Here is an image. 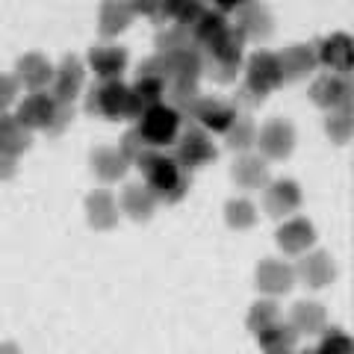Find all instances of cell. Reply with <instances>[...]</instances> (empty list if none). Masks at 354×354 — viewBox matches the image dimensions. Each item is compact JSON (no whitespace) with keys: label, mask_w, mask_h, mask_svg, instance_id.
<instances>
[{"label":"cell","mask_w":354,"mask_h":354,"mask_svg":"<svg viewBox=\"0 0 354 354\" xmlns=\"http://www.w3.org/2000/svg\"><path fill=\"white\" fill-rule=\"evenodd\" d=\"M236 118V109L230 106L225 97H198V104L192 109V124L201 127L204 133H225Z\"/></svg>","instance_id":"cell-10"},{"label":"cell","mask_w":354,"mask_h":354,"mask_svg":"<svg viewBox=\"0 0 354 354\" xmlns=\"http://www.w3.org/2000/svg\"><path fill=\"white\" fill-rule=\"evenodd\" d=\"M86 216L95 230H113L118 225V204H115L113 192L95 189L86 198Z\"/></svg>","instance_id":"cell-23"},{"label":"cell","mask_w":354,"mask_h":354,"mask_svg":"<svg viewBox=\"0 0 354 354\" xmlns=\"http://www.w3.org/2000/svg\"><path fill=\"white\" fill-rule=\"evenodd\" d=\"M118 151H121V157H124L127 160V165H136L142 157H145V153L148 151H153L151 145H148V142L145 139H142L139 136V130L136 127H133V130H127L124 133V139H121V145H118Z\"/></svg>","instance_id":"cell-38"},{"label":"cell","mask_w":354,"mask_h":354,"mask_svg":"<svg viewBox=\"0 0 354 354\" xmlns=\"http://www.w3.org/2000/svg\"><path fill=\"white\" fill-rule=\"evenodd\" d=\"M225 142L230 151H248L257 142V124H254L251 115H236L234 124L225 130Z\"/></svg>","instance_id":"cell-32"},{"label":"cell","mask_w":354,"mask_h":354,"mask_svg":"<svg viewBox=\"0 0 354 354\" xmlns=\"http://www.w3.org/2000/svg\"><path fill=\"white\" fill-rule=\"evenodd\" d=\"M254 145H260L263 160H286L295 148V127L286 118H272L260 127Z\"/></svg>","instance_id":"cell-7"},{"label":"cell","mask_w":354,"mask_h":354,"mask_svg":"<svg viewBox=\"0 0 354 354\" xmlns=\"http://www.w3.org/2000/svg\"><path fill=\"white\" fill-rule=\"evenodd\" d=\"M242 48H245V39L236 32V27L230 24L216 41H209L201 50L204 57V74L213 77L216 83H230L236 80V74L242 68Z\"/></svg>","instance_id":"cell-2"},{"label":"cell","mask_w":354,"mask_h":354,"mask_svg":"<svg viewBox=\"0 0 354 354\" xmlns=\"http://www.w3.org/2000/svg\"><path fill=\"white\" fill-rule=\"evenodd\" d=\"M316 62L325 65L330 74H339L346 77L351 71V62H354V44L346 32H330V36L319 39L316 44Z\"/></svg>","instance_id":"cell-8"},{"label":"cell","mask_w":354,"mask_h":354,"mask_svg":"<svg viewBox=\"0 0 354 354\" xmlns=\"http://www.w3.org/2000/svg\"><path fill=\"white\" fill-rule=\"evenodd\" d=\"M198 97H201L198 83H169V88H165V106H171L180 118H192Z\"/></svg>","instance_id":"cell-31"},{"label":"cell","mask_w":354,"mask_h":354,"mask_svg":"<svg viewBox=\"0 0 354 354\" xmlns=\"http://www.w3.org/2000/svg\"><path fill=\"white\" fill-rule=\"evenodd\" d=\"M234 27L245 41H263V39L272 36L274 18H272L269 9L260 6V3H242L236 9V24Z\"/></svg>","instance_id":"cell-17"},{"label":"cell","mask_w":354,"mask_h":354,"mask_svg":"<svg viewBox=\"0 0 354 354\" xmlns=\"http://www.w3.org/2000/svg\"><path fill=\"white\" fill-rule=\"evenodd\" d=\"M71 121H74V106H68V104H57V113H53V118H50L48 133H50V136H59V133L68 127Z\"/></svg>","instance_id":"cell-39"},{"label":"cell","mask_w":354,"mask_h":354,"mask_svg":"<svg viewBox=\"0 0 354 354\" xmlns=\"http://www.w3.org/2000/svg\"><path fill=\"white\" fill-rule=\"evenodd\" d=\"M230 177H234V183L239 186V189L257 192V189H266V186H269V165H266L263 157L245 153V157H239V160L234 162V169H230Z\"/></svg>","instance_id":"cell-22"},{"label":"cell","mask_w":354,"mask_h":354,"mask_svg":"<svg viewBox=\"0 0 354 354\" xmlns=\"http://www.w3.org/2000/svg\"><path fill=\"white\" fill-rule=\"evenodd\" d=\"M53 113H57V101L48 92H30L24 101L18 104V113L12 115L24 130H48Z\"/></svg>","instance_id":"cell-16"},{"label":"cell","mask_w":354,"mask_h":354,"mask_svg":"<svg viewBox=\"0 0 354 354\" xmlns=\"http://www.w3.org/2000/svg\"><path fill=\"white\" fill-rule=\"evenodd\" d=\"M198 44L192 41L189 36V30H183V27H165L157 32V50H160V57H171V53H183V50H195ZM201 50V48H198Z\"/></svg>","instance_id":"cell-33"},{"label":"cell","mask_w":354,"mask_h":354,"mask_svg":"<svg viewBox=\"0 0 354 354\" xmlns=\"http://www.w3.org/2000/svg\"><path fill=\"white\" fill-rule=\"evenodd\" d=\"M227 27H230V21H227L225 15H218L216 9H204L201 18L195 21V27L189 30V36H192V41L198 44V48L204 50L207 44H209V41H216Z\"/></svg>","instance_id":"cell-29"},{"label":"cell","mask_w":354,"mask_h":354,"mask_svg":"<svg viewBox=\"0 0 354 354\" xmlns=\"http://www.w3.org/2000/svg\"><path fill=\"white\" fill-rule=\"evenodd\" d=\"M12 77L18 80V86L24 83L30 92H41V88L53 80V65L48 62V57H41V53H24V57L15 62Z\"/></svg>","instance_id":"cell-21"},{"label":"cell","mask_w":354,"mask_h":354,"mask_svg":"<svg viewBox=\"0 0 354 354\" xmlns=\"http://www.w3.org/2000/svg\"><path fill=\"white\" fill-rule=\"evenodd\" d=\"M225 221H227V227H234V230H248V227H254V221H257V207H254L248 198H230L225 204Z\"/></svg>","instance_id":"cell-34"},{"label":"cell","mask_w":354,"mask_h":354,"mask_svg":"<svg viewBox=\"0 0 354 354\" xmlns=\"http://www.w3.org/2000/svg\"><path fill=\"white\" fill-rule=\"evenodd\" d=\"M313 354H354L351 337L342 328H328V330H322V339H319Z\"/></svg>","instance_id":"cell-37"},{"label":"cell","mask_w":354,"mask_h":354,"mask_svg":"<svg viewBox=\"0 0 354 354\" xmlns=\"http://www.w3.org/2000/svg\"><path fill=\"white\" fill-rule=\"evenodd\" d=\"M88 162H92V171L101 177L104 183H115L121 180V177L127 174V160L121 157V151L113 148V145H101V148H95L92 151V157H88Z\"/></svg>","instance_id":"cell-26"},{"label":"cell","mask_w":354,"mask_h":354,"mask_svg":"<svg viewBox=\"0 0 354 354\" xmlns=\"http://www.w3.org/2000/svg\"><path fill=\"white\" fill-rule=\"evenodd\" d=\"M290 325L298 337L307 334V337H313V334H322L325 325H328V313H325V307L319 304V301H298L292 307V313H290Z\"/></svg>","instance_id":"cell-24"},{"label":"cell","mask_w":354,"mask_h":354,"mask_svg":"<svg viewBox=\"0 0 354 354\" xmlns=\"http://www.w3.org/2000/svg\"><path fill=\"white\" fill-rule=\"evenodd\" d=\"M254 337H257L260 348L266 354H292L295 342H298V334L286 322H274V325H269L266 330H260V334H254Z\"/></svg>","instance_id":"cell-28"},{"label":"cell","mask_w":354,"mask_h":354,"mask_svg":"<svg viewBox=\"0 0 354 354\" xmlns=\"http://www.w3.org/2000/svg\"><path fill=\"white\" fill-rule=\"evenodd\" d=\"M30 145H32L30 130L21 127L12 115L0 113V153H6V157H18V153H24Z\"/></svg>","instance_id":"cell-27"},{"label":"cell","mask_w":354,"mask_h":354,"mask_svg":"<svg viewBox=\"0 0 354 354\" xmlns=\"http://www.w3.org/2000/svg\"><path fill=\"white\" fill-rule=\"evenodd\" d=\"M274 239H278L281 251H286V254H304L316 242V227H313V221L310 218L295 216V218H286L283 225L278 227Z\"/></svg>","instance_id":"cell-19"},{"label":"cell","mask_w":354,"mask_h":354,"mask_svg":"<svg viewBox=\"0 0 354 354\" xmlns=\"http://www.w3.org/2000/svg\"><path fill=\"white\" fill-rule=\"evenodd\" d=\"M18 97V80L12 74H0V113Z\"/></svg>","instance_id":"cell-40"},{"label":"cell","mask_w":354,"mask_h":354,"mask_svg":"<svg viewBox=\"0 0 354 354\" xmlns=\"http://www.w3.org/2000/svg\"><path fill=\"white\" fill-rule=\"evenodd\" d=\"M274 59H278V68H281V80L283 83L301 80V77L313 74V68L319 65L313 44H290V48H283L281 53H274Z\"/></svg>","instance_id":"cell-15"},{"label":"cell","mask_w":354,"mask_h":354,"mask_svg":"<svg viewBox=\"0 0 354 354\" xmlns=\"http://www.w3.org/2000/svg\"><path fill=\"white\" fill-rule=\"evenodd\" d=\"M88 65L101 80H121L127 68V50L121 44H95L88 50Z\"/></svg>","instance_id":"cell-20"},{"label":"cell","mask_w":354,"mask_h":354,"mask_svg":"<svg viewBox=\"0 0 354 354\" xmlns=\"http://www.w3.org/2000/svg\"><path fill=\"white\" fill-rule=\"evenodd\" d=\"M263 207L272 218H283V216H292L298 207H301V186L290 177H281V180H269L266 186V198H263Z\"/></svg>","instance_id":"cell-12"},{"label":"cell","mask_w":354,"mask_h":354,"mask_svg":"<svg viewBox=\"0 0 354 354\" xmlns=\"http://www.w3.org/2000/svg\"><path fill=\"white\" fill-rule=\"evenodd\" d=\"M165 83L160 80H148V77H136V83L127 86V115L124 118H133L139 121L148 109L165 104Z\"/></svg>","instance_id":"cell-14"},{"label":"cell","mask_w":354,"mask_h":354,"mask_svg":"<svg viewBox=\"0 0 354 354\" xmlns=\"http://www.w3.org/2000/svg\"><path fill=\"white\" fill-rule=\"evenodd\" d=\"M83 80H86V68H83V62L77 59V57H65L59 62V68H53V92L50 97L57 104H68L74 106V97L80 95V88H83Z\"/></svg>","instance_id":"cell-11"},{"label":"cell","mask_w":354,"mask_h":354,"mask_svg":"<svg viewBox=\"0 0 354 354\" xmlns=\"http://www.w3.org/2000/svg\"><path fill=\"white\" fill-rule=\"evenodd\" d=\"M136 18L133 15V6L130 3H104L101 6V15H97V27L106 39L118 36V32H124L130 27V21Z\"/></svg>","instance_id":"cell-30"},{"label":"cell","mask_w":354,"mask_h":354,"mask_svg":"<svg viewBox=\"0 0 354 354\" xmlns=\"http://www.w3.org/2000/svg\"><path fill=\"white\" fill-rule=\"evenodd\" d=\"M301 354H313V351H301Z\"/></svg>","instance_id":"cell-43"},{"label":"cell","mask_w":354,"mask_h":354,"mask_svg":"<svg viewBox=\"0 0 354 354\" xmlns=\"http://www.w3.org/2000/svg\"><path fill=\"white\" fill-rule=\"evenodd\" d=\"M180 124H183V118L177 115L171 106L160 104V106L148 109V113L139 118L136 130H139V136L145 139L153 151H162L165 145H174L177 133H180Z\"/></svg>","instance_id":"cell-4"},{"label":"cell","mask_w":354,"mask_h":354,"mask_svg":"<svg viewBox=\"0 0 354 354\" xmlns=\"http://www.w3.org/2000/svg\"><path fill=\"white\" fill-rule=\"evenodd\" d=\"M292 272L304 286H310V290H322V286H328L337 278V263L325 251H310L298 260V266Z\"/></svg>","instance_id":"cell-13"},{"label":"cell","mask_w":354,"mask_h":354,"mask_svg":"<svg viewBox=\"0 0 354 354\" xmlns=\"http://www.w3.org/2000/svg\"><path fill=\"white\" fill-rule=\"evenodd\" d=\"M169 157L180 165V169L189 174L192 169H201V165H209L216 162L218 151H216V142L209 133H204L201 127H195L192 121L186 124L180 133H177L174 139V151L169 153Z\"/></svg>","instance_id":"cell-3"},{"label":"cell","mask_w":354,"mask_h":354,"mask_svg":"<svg viewBox=\"0 0 354 354\" xmlns=\"http://www.w3.org/2000/svg\"><path fill=\"white\" fill-rule=\"evenodd\" d=\"M136 169L142 171V177H145L142 183L153 192L157 201L177 204V201H183L186 198V192H189L192 177L186 174L165 151H148L145 157L136 162Z\"/></svg>","instance_id":"cell-1"},{"label":"cell","mask_w":354,"mask_h":354,"mask_svg":"<svg viewBox=\"0 0 354 354\" xmlns=\"http://www.w3.org/2000/svg\"><path fill=\"white\" fill-rule=\"evenodd\" d=\"M86 113L101 118L127 115V86L121 80H101L86 92Z\"/></svg>","instance_id":"cell-5"},{"label":"cell","mask_w":354,"mask_h":354,"mask_svg":"<svg viewBox=\"0 0 354 354\" xmlns=\"http://www.w3.org/2000/svg\"><path fill=\"white\" fill-rule=\"evenodd\" d=\"M281 83L283 80H281V68H278L274 53L272 50H254L245 62V83L242 86L266 101V95L274 92Z\"/></svg>","instance_id":"cell-6"},{"label":"cell","mask_w":354,"mask_h":354,"mask_svg":"<svg viewBox=\"0 0 354 354\" xmlns=\"http://www.w3.org/2000/svg\"><path fill=\"white\" fill-rule=\"evenodd\" d=\"M325 133L334 145H348V139L354 133V113L351 109H334V113H328Z\"/></svg>","instance_id":"cell-35"},{"label":"cell","mask_w":354,"mask_h":354,"mask_svg":"<svg viewBox=\"0 0 354 354\" xmlns=\"http://www.w3.org/2000/svg\"><path fill=\"white\" fill-rule=\"evenodd\" d=\"M310 97H313L316 106L328 109V113H334V109H351V83L348 77H339V74H322L316 77L313 86H310Z\"/></svg>","instance_id":"cell-9"},{"label":"cell","mask_w":354,"mask_h":354,"mask_svg":"<svg viewBox=\"0 0 354 354\" xmlns=\"http://www.w3.org/2000/svg\"><path fill=\"white\" fill-rule=\"evenodd\" d=\"M12 174H15V157H6V153H0V180H9Z\"/></svg>","instance_id":"cell-41"},{"label":"cell","mask_w":354,"mask_h":354,"mask_svg":"<svg viewBox=\"0 0 354 354\" xmlns=\"http://www.w3.org/2000/svg\"><path fill=\"white\" fill-rule=\"evenodd\" d=\"M121 209L133 218V221H148L157 209V198L148 189L145 183H127L121 192Z\"/></svg>","instance_id":"cell-25"},{"label":"cell","mask_w":354,"mask_h":354,"mask_svg":"<svg viewBox=\"0 0 354 354\" xmlns=\"http://www.w3.org/2000/svg\"><path fill=\"white\" fill-rule=\"evenodd\" d=\"M254 281H257V290L260 292H269V295H283L292 290L295 283V272L290 263L283 260H274V257H266L260 260L257 272H254Z\"/></svg>","instance_id":"cell-18"},{"label":"cell","mask_w":354,"mask_h":354,"mask_svg":"<svg viewBox=\"0 0 354 354\" xmlns=\"http://www.w3.org/2000/svg\"><path fill=\"white\" fill-rule=\"evenodd\" d=\"M0 354H21V351H18L15 342H3V346H0Z\"/></svg>","instance_id":"cell-42"},{"label":"cell","mask_w":354,"mask_h":354,"mask_svg":"<svg viewBox=\"0 0 354 354\" xmlns=\"http://www.w3.org/2000/svg\"><path fill=\"white\" fill-rule=\"evenodd\" d=\"M274 322H281V310H278V304H274L272 298L251 304L248 319H245V325H248L251 334H260V330H266V328L274 325Z\"/></svg>","instance_id":"cell-36"}]
</instances>
